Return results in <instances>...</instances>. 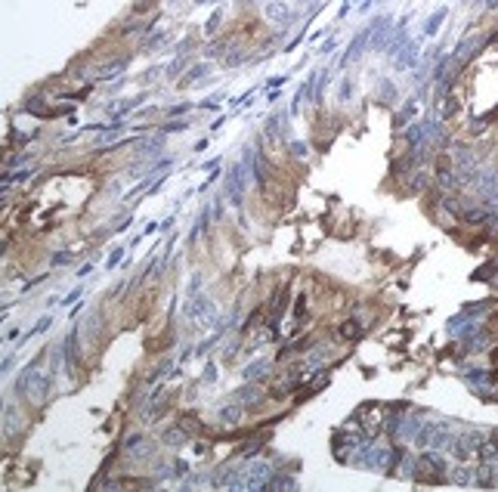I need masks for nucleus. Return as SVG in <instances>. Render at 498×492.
<instances>
[{"instance_id": "1", "label": "nucleus", "mask_w": 498, "mask_h": 492, "mask_svg": "<svg viewBox=\"0 0 498 492\" xmlns=\"http://www.w3.org/2000/svg\"><path fill=\"white\" fill-rule=\"evenodd\" d=\"M359 418H362L365 434H380V427H384V421H380V409H375V406H362V409H359Z\"/></svg>"}, {"instance_id": "2", "label": "nucleus", "mask_w": 498, "mask_h": 492, "mask_svg": "<svg viewBox=\"0 0 498 492\" xmlns=\"http://www.w3.org/2000/svg\"><path fill=\"white\" fill-rule=\"evenodd\" d=\"M359 331H362L359 322H347V325H340V338H359Z\"/></svg>"}, {"instance_id": "3", "label": "nucleus", "mask_w": 498, "mask_h": 492, "mask_svg": "<svg viewBox=\"0 0 498 492\" xmlns=\"http://www.w3.org/2000/svg\"><path fill=\"white\" fill-rule=\"evenodd\" d=\"M495 366H498V353H495Z\"/></svg>"}]
</instances>
